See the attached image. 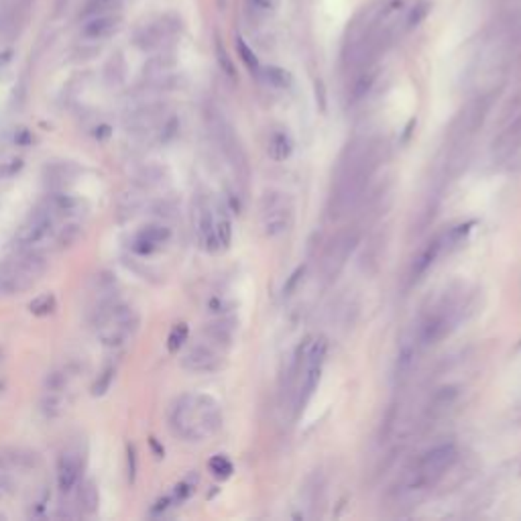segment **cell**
<instances>
[{
    "label": "cell",
    "instance_id": "cell-11",
    "mask_svg": "<svg viewBox=\"0 0 521 521\" xmlns=\"http://www.w3.org/2000/svg\"><path fill=\"white\" fill-rule=\"evenodd\" d=\"M359 239H361V234L354 228H344L330 239L320 259V271L324 279L332 281L338 277V273L347 265L348 257L354 253Z\"/></svg>",
    "mask_w": 521,
    "mask_h": 521
},
{
    "label": "cell",
    "instance_id": "cell-40",
    "mask_svg": "<svg viewBox=\"0 0 521 521\" xmlns=\"http://www.w3.org/2000/svg\"><path fill=\"white\" fill-rule=\"evenodd\" d=\"M208 468H210V472L214 475L216 479H228V477L234 472L232 462H230L224 455L212 456V458H210V462H208Z\"/></svg>",
    "mask_w": 521,
    "mask_h": 521
},
{
    "label": "cell",
    "instance_id": "cell-48",
    "mask_svg": "<svg viewBox=\"0 0 521 521\" xmlns=\"http://www.w3.org/2000/svg\"><path fill=\"white\" fill-rule=\"evenodd\" d=\"M4 391H6V381H4V379H0V397L4 395Z\"/></svg>",
    "mask_w": 521,
    "mask_h": 521
},
{
    "label": "cell",
    "instance_id": "cell-45",
    "mask_svg": "<svg viewBox=\"0 0 521 521\" xmlns=\"http://www.w3.org/2000/svg\"><path fill=\"white\" fill-rule=\"evenodd\" d=\"M304 269H306V267H297V269H295V273H294V275H292V279L287 281V285H285V292H287V294H289V292L294 289L295 285H297V281H299V279H302V277H304Z\"/></svg>",
    "mask_w": 521,
    "mask_h": 521
},
{
    "label": "cell",
    "instance_id": "cell-12",
    "mask_svg": "<svg viewBox=\"0 0 521 521\" xmlns=\"http://www.w3.org/2000/svg\"><path fill=\"white\" fill-rule=\"evenodd\" d=\"M84 465H86V456L78 444H71L66 450H61V455L57 458V468H55L59 493L71 495L78 489L81 475H84Z\"/></svg>",
    "mask_w": 521,
    "mask_h": 521
},
{
    "label": "cell",
    "instance_id": "cell-27",
    "mask_svg": "<svg viewBox=\"0 0 521 521\" xmlns=\"http://www.w3.org/2000/svg\"><path fill=\"white\" fill-rule=\"evenodd\" d=\"M294 151V141L285 131H273L267 141V153L273 161H285Z\"/></svg>",
    "mask_w": 521,
    "mask_h": 521
},
{
    "label": "cell",
    "instance_id": "cell-37",
    "mask_svg": "<svg viewBox=\"0 0 521 521\" xmlns=\"http://www.w3.org/2000/svg\"><path fill=\"white\" fill-rule=\"evenodd\" d=\"M187 336H189V328H187L186 322L175 324L174 328H172V332H169V336H167V350H169L172 354L179 352L182 348L186 347Z\"/></svg>",
    "mask_w": 521,
    "mask_h": 521
},
{
    "label": "cell",
    "instance_id": "cell-42",
    "mask_svg": "<svg viewBox=\"0 0 521 521\" xmlns=\"http://www.w3.org/2000/svg\"><path fill=\"white\" fill-rule=\"evenodd\" d=\"M126 477H129V482H134V479H137V448H134V444H126Z\"/></svg>",
    "mask_w": 521,
    "mask_h": 521
},
{
    "label": "cell",
    "instance_id": "cell-38",
    "mask_svg": "<svg viewBox=\"0 0 521 521\" xmlns=\"http://www.w3.org/2000/svg\"><path fill=\"white\" fill-rule=\"evenodd\" d=\"M214 51H216V61H218L220 69L224 71V76L230 78V80H237V67H234V64H232V59H230V55H228L227 47H224L222 39H216Z\"/></svg>",
    "mask_w": 521,
    "mask_h": 521
},
{
    "label": "cell",
    "instance_id": "cell-3",
    "mask_svg": "<svg viewBox=\"0 0 521 521\" xmlns=\"http://www.w3.org/2000/svg\"><path fill=\"white\" fill-rule=\"evenodd\" d=\"M92 324L100 344L119 350L126 347L129 342H133L141 326V318L131 304H126L112 292L102 295L94 306Z\"/></svg>",
    "mask_w": 521,
    "mask_h": 521
},
{
    "label": "cell",
    "instance_id": "cell-5",
    "mask_svg": "<svg viewBox=\"0 0 521 521\" xmlns=\"http://www.w3.org/2000/svg\"><path fill=\"white\" fill-rule=\"evenodd\" d=\"M460 314H462V309H460V302L456 297L446 295L444 299H440V304L430 309L415 330L414 336L420 348L426 350V348L442 342L456 328V324L460 320Z\"/></svg>",
    "mask_w": 521,
    "mask_h": 521
},
{
    "label": "cell",
    "instance_id": "cell-19",
    "mask_svg": "<svg viewBox=\"0 0 521 521\" xmlns=\"http://www.w3.org/2000/svg\"><path fill=\"white\" fill-rule=\"evenodd\" d=\"M442 249H444V237H436L420 249V253L415 254L412 263V273H410L412 281H420L428 273L430 267L438 261Z\"/></svg>",
    "mask_w": 521,
    "mask_h": 521
},
{
    "label": "cell",
    "instance_id": "cell-9",
    "mask_svg": "<svg viewBox=\"0 0 521 521\" xmlns=\"http://www.w3.org/2000/svg\"><path fill=\"white\" fill-rule=\"evenodd\" d=\"M259 218H261L263 232L271 239L289 232L295 222L294 200L285 192H277V189L265 192L259 204Z\"/></svg>",
    "mask_w": 521,
    "mask_h": 521
},
{
    "label": "cell",
    "instance_id": "cell-26",
    "mask_svg": "<svg viewBox=\"0 0 521 521\" xmlns=\"http://www.w3.org/2000/svg\"><path fill=\"white\" fill-rule=\"evenodd\" d=\"M422 352V348L417 344L415 336L412 340H405L400 348V354H397V367H395V373L401 379L410 377V373L414 371L415 361H417V354Z\"/></svg>",
    "mask_w": 521,
    "mask_h": 521
},
{
    "label": "cell",
    "instance_id": "cell-22",
    "mask_svg": "<svg viewBox=\"0 0 521 521\" xmlns=\"http://www.w3.org/2000/svg\"><path fill=\"white\" fill-rule=\"evenodd\" d=\"M121 27V16H94L81 29V37L88 41H100L110 37Z\"/></svg>",
    "mask_w": 521,
    "mask_h": 521
},
{
    "label": "cell",
    "instance_id": "cell-49",
    "mask_svg": "<svg viewBox=\"0 0 521 521\" xmlns=\"http://www.w3.org/2000/svg\"><path fill=\"white\" fill-rule=\"evenodd\" d=\"M515 420H517V422L521 424V401H520V405H517V410H515Z\"/></svg>",
    "mask_w": 521,
    "mask_h": 521
},
{
    "label": "cell",
    "instance_id": "cell-35",
    "mask_svg": "<svg viewBox=\"0 0 521 521\" xmlns=\"http://www.w3.org/2000/svg\"><path fill=\"white\" fill-rule=\"evenodd\" d=\"M55 309H57V299L54 294H39L29 304V312L33 316H49Z\"/></svg>",
    "mask_w": 521,
    "mask_h": 521
},
{
    "label": "cell",
    "instance_id": "cell-34",
    "mask_svg": "<svg viewBox=\"0 0 521 521\" xmlns=\"http://www.w3.org/2000/svg\"><path fill=\"white\" fill-rule=\"evenodd\" d=\"M263 71V78L267 84H271L273 88H279V90H285V88H289L292 86V74L287 71V69H283V67H277V66H269L265 69H261Z\"/></svg>",
    "mask_w": 521,
    "mask_h": 521
},
{
    "label": "cell",
    "instance_id": "cell-15",
    "mask_svg": "<svg viewBox=\"0 0 521 521\" xmlns=\"http://www.w3.org/2000/svg\"><path fill=\"white\" fill-rule=\"evenodd\" d=\"M196 237L206 253L220 251L216 237V204L208 198H200L196 204Z\"/></svg>",
    "mask_w": 521,
    "mask_h": 521
},
{
    "label": "cell",
    "instance_id": "cell-2",
    "mask_svg": "<svg viewBox=\"0 0 521 521\" xmlns=\"http://www.w3.org/2000/svg\"><path fill=\"white\" fill-rule=\"evenodd\" d=\"M169 426L182 440H208L222 428L220 403L208 393H186L174 403L169 414Z\"/></svg>",
    "mask_w": 521,
    "mask_h": 521
},
{
    "label": "cell",
    "instance_id": "cell-30",
    "mask_svg": "<svg viewBox=\"0 0 521 521\" xmlns=\"http://www.w3.org/2000/svg\"><path fill=\"white\" fill-rule=\"evenodd\" d=\"M47 174H49V184L54 189H64V182L71 179L76 174V167L69 161H61V163H49L47 165Z\"/></svg>",
    "mask_w": 521,
    "mask_h": 521
},
{
    "label": "cell",
    "instance_id": "cell-8",
    "mask_svg": "<svg viewBox=\"0 0 521 521\" xmlns=\"http://www.w3.org/2000/svg\"><path fill=\"white\" fill-rule=\"evenodd\" d=\"M208 126H210V133L214 137L216 145L220 147L222 155L227 157L228 165L232 167V172L237 175V179L242 186H247V182H249V159H247V153L242 149L239 134L234 133L230 122L218 110L208 112Z\"/></svg>",
    "mask_w": 521,
    "mask_h": 521
},
{
    "label": "cell",
    "instance_id": "cell-20",
    "mask_svg": "<svg viewBox=\"0 0 521 521\" xmlns=\"http://www.w3.org/2000/svg\"><path fill=\"white\" fill-rule=\"evenodd\" d=\"M234 332H237V322L228 318V316H220L214 322L206 324L204 338L210 340L216 347H220L222 350H227L232 342V338H234Z\"/></svg>",
    "mask_w": 521,
    "mask_h": 521
},
{
    "label": "cell",
    "instance_id": "cell-21",
    "mask_svg": "<svg viewBox=\"0 0 521 521\" xmlns=\"http://www.w3.org/2000/svg\"><path fill=\"white\" fill-rule=\"evenodd\" d=\"M78 377V367L74 362H66L51 369L43 379V391H55V393H64L69 389L71 381Z\"/></svg>",
    "mask_w": 521,
    "mask_h": 521
},
{
    "label": "cell",
    "instance_id": "cell-13",
    "mask_svg": "<svg viewBox=\"0 0 521 521\" xmlns=\"http://www.w3.org/2000/svg\"><path fill=\"white\" fill-rule=\"evenodd\" d=\"M224 362V350L210 340H200L187 348L182 357V367L189 373H214Z\"/></svg>",
    "mask_w": 521,
    "mask_h": 521
},
{
    "label": "cell",
    "instance_id": "cell-28",
    "mask_svg": "<svg viewBox=\"0 0 521 521\" xmlns=\"http://www.w3.org/2000/svg\"><path fill=\"white\" fill-rule=\"evenodd\" d=\"M374 80H377V69H374L373 66L359 69V71L354 74L352 86H350V100H352V102H359V100H362L367 94L371 92Z\"/></svg>",
    "mask_w": 521,
    "mask_h": 521
},
{
    "label": "cell",
    "instance_id": "cell-23",
    "mask_svg": "<svg viewBox=\"0 0 521 521\" xmlns=\"http://www.w3.org/2000/svg\"><path fill=\"white\" fill-rule=\"evenodd\" d=\"M67 410H69L67 391H64V393L43 391V397L39 401V412L45 420H59L67 414Z\"/></svg>",
    "mask_w": 521,
    "mask_h": 521
},
{
    "label": "cell",
    "instance_id": "cell-29",
    "mask_svg": "<svg viewBox=\"0 0 521 521\" xmlns=\"http://www.w3.org/2000/svg\"><path fill=\"white\" fill-rule=\"evenodd\" d=\"M216 237L220 249H228L232 242V222L227 212V206L216 204Z\"/></svg>",
    "mask_w": 521,
    "mask_h": 521
},
{
    "label": "cell",
    "instance_id": "cell-1",
    "mask_svg": "<svg viewBox=\"0 0 521 521\" xmlns=\"http://www.w3.org/2000/svg\"><path fill=\"white\" fill-rule=\"evenodd\" d=\"M383 159V143L374 139L352 141L340 157L336 169L330 210L332 216L348 214L364 196L369 179Z\"/></svg>",
    "mask_w": 521,
    "mask_h": 521
},
{
    "label": "cell",
    "instance_id": "cell-7",
    "mask_svg": "<svg viewBox=\"0 0 521 521\" xmlns=\"http://www.w3.org/2000/svg\"><path fill=\"white\" fill-rule=\"evenodd\" d=\"M57 234V218L43 204H39L27 220L16 228L13 239L14 251H43L47 244L55 241Z\"/></svg>",
    "mask_w": 521,
    "mask_h": 521
},
{
    "label": "cell",
    "instance_id": "cell-32",
    "mask_svg": "<svg viewBox=\"0 0 521 521\" xmlns=\"http://www.w3.org/2000/svg\"><path fill=\"white\" fill-rule=\"evenodd\" d=\"M430 11H432V4H430L428 0L415 2L414 6L407 11L405 19H403V29H405V31H412V29L420 27V25L426 21V16L430 14Z\"/></svg>",
    "mask_w": 521,
    "mask_h": 521
},
{
    "label": "cell",
    "instance_id": "cell-39",
    "mask_svg": "<svg viewBox=\"0 0 521 521\" xmlns=\"http://www.w3.org/2000/svg\"><path fill=\"white\" fill-rule=\"evenodd\" d=\"M196 485H198V475H187L184 481H179L177 485L174 487V493L172 497L175 499V503L179 505V503H184L186 499H189L194 491H196Z\"/></svg>",
    "mask_w": 521,
    "mask_h": 521
},
{
    "label": "cell",
    "instance_id": "cell-10",
    "mask_svg": "<svg viewBox=\"0 0 521 521\" xmlns=\"http://www.w3.org/2000/svg\"><path fill=\"white\" fill-rule=\"evenodd\" d=\"M326 354H328V340L324 336H320L314 342L306 344L302 367H299L302 379H299V387H297V395H295L297 412H304L306 410V405L314 397L316 389L320 385Z\"/></svg>",
    "mask_w": 521,
    "mask_h": 521
},
{
    "label": "cell",
    "instance_id": "cell-25",
    "mask_svg": "<svg viewBox=\"0 0 521 521\" xmlns=\"http://www.w3.org/2000/svg\"><path fill=\"white\" fill-rule=\"evenodd\" d=\"M456 400H458V389L456 387H440V389H436L434 391V395L430 397V403H428V414L432 415V417H440V415H444L452 405L456 403Z\"/></svg>",
    "mask_w": 521,
    "mask_h": 521
},
{
    "label": "cell",
    "instance_id": "cell-41",
    "mask_svg": "<svg viewBox=\"0 0 521 521\" xmlns=\"http://www.w3.org/2000/svg\"><path fill=\"white\" fill-rule=\"evenodd\" d=\"M47 505H49V493H47V489H41L37 499H33L31 505H29V517H41V515H45Z\"/></svg>",
    "mask_w": 521,
    "mask_h": 521
},
{
    "label": "cell",
    "instance_id": "cell-17",
    "mask_svg": "<svg viewBox=\"0 0 521 521\" xmlns=\"http://www.w3.org/2000/svg\"><path fill=\"white\" fill-rule=\"evenodd\" d=\"M517 151H521V114L499 126V133L491 145V155L495 161L511 159Z\"/></svg>",
    "mask_w": 521,
    "mask_h": 521
},
{
    "label": "cell",
    "instance_id": "cell-36",
    "mask_svg": "<svg viewBox=\"0 0 521 521\" xmlns=\"http://www.w3.org/2000/svg\"><path fill=\"white\" fill-rule=\"evenodd\" d=\"M237 51H239V57L242 59V64L247 66V69L251 74H254V76H261V61H259L257 54L247 45V41L242 37H237Z\"/></svg>",
    "mask_w": 521,
    "mask_h": 521
},
{
    "label": "cell",
    "instance_id": "cell-16",
    "mask_svg": "<svg viewBox=\"0 0 521 521\" xmlns=\"http://www.w3.org/2000/svg\"><path fill=\"white\" fill-rule=\"evenodd\" d=\"M51 214L59 220H78L86 210H88V204L80 196H74L66 189H51L43 202H41Z\"/></svg>",
    "mask_w": 521,
    "mask_h": 521
},
{
    "label": "cell",
    "instance_id": "cell-46",
    "mask_svg": "<svg viewBox=\"0 0 521 521\" xmlns=\"http://www.w3.org/2000/svg\"><path fill=\"white\" fill-rule=\"evenodd\" d=\"M253 4L259 11H269L275 6V0H253Z\"/></svg>",
    "mask_w": 521,
    "mask_h": 521
},
{
    "label": "cell",
    "instance_id": "cell-43",
    "mask_svg": "<svg viewBox=\"0 0 521 521\" xmlns=\"http://www.w3.org/2000/svg\"><path fill=\"white\" fill-rule=\"evenodd\" d=\"M13 493H14V481L6 475V472H0V503L6 501Z\"/></svg>",
    "mask_w": 521,
    "mask_h": 521
},
{
    "label": "cell",
    "instance_id": "cell-18",
    "mask_svg": "<svg viewBox=\"0 0 521 521\" xmlns=\"http://www.w3.org/2000/svg\"><path fill=\"white\" fill-rule=\"evenodd\" d=\"M41 467V456L35 450L21 448V446H6L0 448V472L14 475V472H33Z\"/></svg>",
    "mask_w": 521,
    "mask_h": 521
},
{
    "label": "cell",
    "instance_id": "cell-44",
    "mask_svg": "<svg viewBox=\"0 0 521 521\" xmlns=\"http://www.w3.org/2000/svg\"><path fill=\"white\" fill-rule=\"evenodd\" d=\"M110 2H112V0H86V11H84V14L96 13V11H100V9L108 6Z\"/></svg>",
    "mask_w": 521,
    "mask_h": 521
},
{
    "label": "cell",
    "instance_id": "cell-4",
    "mask_svg": "<svg viewBox=\"0 0 521 521\" xmlns=\"http://www.w3.org/2000/svg\"><path fill=\"white\" fill-rule=\"evenodd\" d=\"M47 269L49 261L43 251H14L0 261V295H19L33 289Z\"/></svg>",
    "mask_w": 521,
    "mask_h": 521
},
{
    "label": "cell",
    "instance_id": "cell-6",
    "mask_svg": "<svg viewBox=\"0 0 521 521\" xmlns=\"http://www.w3.org/2000/svg\"><path fill=\"white\" fill-rule=\"evenodd\" d=\"M456 458H458V450L455 442H444L426 450L415 462V467L410 470V481H407L410 491H420L436 485L444 477V472L455 465Z\"/></svg>",
    "mask_w": 521,
    "mask_h": 521
},
{
    "label": "cell",
    "instance_id": "cell-31",
    "mask_svg": "<svg viewBox=\"0 0 521 521\" xmlns=\"http://www.w3.org/2000/svg\"><path fill=\"white\" fill-rule=\"evenodd\" d=\"M165 39V27H157V25H149L139 35H137V45L143 51H151L155 47H159L161 41Z\"/></svg>",
    "mask_w": 521,
    "mask_h": 521
},
{
    "label": "cell",
    "instance_id": "cell-14",
    "mask_svg": "<svg viewBox=\"0 0 521 521\" xmlns=\"http://www.w3.org/2000/svg\"><path fill=\"white\" fill-rule=\"evenodd\" d=\"M174 232L167 224L161 222H151L141 227L134 232L133 241H131V251L139 257H149V254L161 251L167 242L172 241Z\"/></svg>",
    "mask_w": 521,
    "mask_h": 521
},
{
    "label": "cell",
    "instance_id": "cell-24",
    "mask_svg": "<svg viewBox=\"0 0 521 521\" xmlns=\"http://www.w3.org/2000/svg\"><path fill=\"white\" fill-rule=\"evenodd\" d=\"M100 509V491L94 479L78 485V511L84 515H94Z\"/></svg>",
    "mask_w": 521,
    "mask_h": 521
},
{
    "label": "cell",
    "instance_id": "cell-47",
    "mask_svg": "<svg viewBox=\"0 0 521 521\" xmlns=\"http://www.w3.org/2000/svg\"><path fill=\"white\" fill-rule=\"evenodd\" d=\"M11 59H13V51H11V49L0 51V69H2L4 66H9V64H11Z\"/></svg>",
    "mask_w": 521,
    "mask_h": 521
},
{
    "label": "cell",
    "instance_id": "cell-33",
    "mask_svg": "<svg viewBox=\"0 0 521 521\" xmlns=\"http://www.w3.org/2000/svg\"><path fill=\"white\" fill-rule=\"evenodd\" d=\"M114 377H116V364H114V362L104 364V369H102L100 374L96 377V381H94L92 385L94 397H102V395H106L108 389L112 387V383H114Z\"/></svg>",
    "mask_w": 521,
    "mask_h": 521
}]
</instances>
